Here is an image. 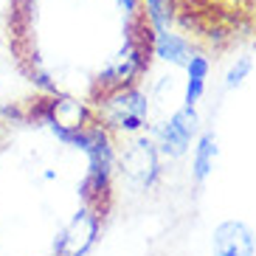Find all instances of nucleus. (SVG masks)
Segmentation results:
<instances>
[{"instance_id": "nucleus-1", "label": "nucleus", "mask_w": 256, "mask_h": 256, "mask_svg": "<svg viewBox=\"0 0 256 256\" xmlns=\"http://www.w3.org/2000/svg\"><path fill=\"white\" fill-rule=\"evenodd\" d=\"M146 113H150V102L136 88H121V90L110 93L104 98V110H102L107 124L121 132H138L146 121Z\"/></svg>"}, {"instance_id": "nucleus-2", "label": "nucleus", "mask_w": 256, "mask_h": 256, "mask_svg": "<svg viewBox=\"0 0 256 256\" xmlns=\"http://www.w3.org/2000/svg\"><path fill=\"white\" fill-rule=\"evenodd\" d=\"M98 217H102V214H96V211L88 208V206H82V208L76 211L74 220H70L68 226L56 234V240H54L56 256H84L88 254V248H90L93 240H96Z\"/></svg>"}, {"instance_id": "nucleus-3", "label": "nucleus", "mask_w": 256, "mask_h": 256, "mask_svg": "<svg viewBox=\"0 0 256 256\" xmlns=\"http://www.w3.org/2000/svg\"><path fill=\"white\" fill-rule=\"evenodd\" d=\"M197 132H200V116H197L194 107H186V104H183L169 121H164V124L155 130L160 152L169 155V158L186 155L188 144H192V138H194Z\"/></svg>"}, {"instance_id": "nucleus-4", "label": "nucleus", "mask_w": 256, "mask_h": 256, "mask_svg": "<svg viewBox=\"0 0 256 256\" xmlns=\"http://www.w3.org/2000/svg\"><path fill=\"white\" fill-rule=\"evenodd\" d=\"M121 169H124V174L132 178L138 186L150 188L152 183L158 180V174H160L158 150H155V144L146 141V138H138V141L124 152V158H121Z\"/></svg>"}, {"instance_id": "nucleus-5", "label": "nucleus", "mask_w": 256, "mask_h": 256, "mask_svg": "<svg viewBox=\"0 0 256 256\" xmlns=\"http://www.w3.org/2000/svg\"><path fill=\"white\" fill-rule=\"evenodd\" d=\"M211 245H214V256H254L256 240H254V231L245 222L226 220V222H220L214 228Z\"/></svg>"}, {"instance_id": "nucleus-6", "label": "nucleus", "mask_w": 256, "mask_h": 256, "mask_svg": "<svg viewBox=\"0 0 256 256\" xmlns=\"http://www.w3.org/2000/svg\"><path fill=\"white\" fill-rule=\"evenodd\" d=\"M152 51L155 56L164 62H172L178 68H186V62L192 60V46L186 42V37L180 34H172V31H155V37H152Z\"/></svg>"}, {"instance_id": "nucleus-7", "label": "nucleus", "mask_w": 256, "mask_h": 256, "mask_svg": "<svg viewBox=\"0 0 256 256\" xmlns=\"http://www.w3.org/2000/svg\"><path fill=\"white\" fill-rule=\"evenodd\" d=\"M211 70V62L200 54H192V60L186 62V96H183V104L194 107L206 90V76Z\"/></svg>"}, {"instance_id": "nucleus-8", "label": "nucleus", "mask_w": 256, "mask_h": 256, "mask_svg": "<svg viewBox=\"0 0 256 256\" xmlns=\"http://www.w3.org/2000/svg\"><path fill=\"white\" fill-rule=\"evenodd\" d=\"M214 158H217V138H214V132H203L194 146V158H192V178L197 183H203L211 174Z\"/></svg>"}, {"instance_id": "nucleus-9", "label": "nucleus", "mask_w": 256, "mask_h": 256, "mask_svg": "<svg viewBox=\"0 0 256 256\" xmlns=\"http://www.w3.org/2000/svg\"><path fill=\"white\" fill-rule=\"evenodd\" d=\"M146 17L152 31H166L174 17V0H146Z\"/></svg>"}, {"instance_id": "nucleus-10", "label": "nucleus", "mask_w": 256, "mask_h": 256, "mask_svg": "<svg viewBox=\"0 0 256 256\" xmlns=\"http://www.w3.org/2000/svg\"><path fill=\"white\" fill-rule=\"evenodd\" d=\"M250 70H254V60H250V56H240V60L231 65V70L226 74V88H228V90L240 88V84L248 79Z\"/></svg>"}, {"instance_id": "nucleus-11", "label": "nucleus", "mask_w": 256, "mask_h": 256, "mask_svg": "<svg viewBox=\"0 0 256 256\" xmlns=\"http://www.w3.org/2000/svg\"><path fill=\"white\" fill-rule=\"evenodd\" d=\"M116 3H118L121 8H127L130 14H136L138 12V0H116Z\"/></svg>"}, {"instance_id": "nucleus-12", "label": "nucleus", "mask_w": 256, "mask_h": 256, "mask_svg": "<svg viewBox=\"0 0 256 256\" xmlns=\"http://www.w3.org/2000/svg\"><path fill=\"white\" fill-rule=\"evenodd\" d=\"M0 51H3V37H0Z\"/></svg>"}]
</instances>
